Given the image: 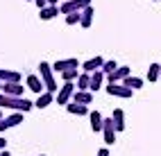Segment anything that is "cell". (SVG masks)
<instances>
[{
	"mask_svg": "<svg viewBox=\"0 0 161 156\" xmlns=\"http://www.w3.org/2000/svg\"><path fill=\"white\" fill-rule=\"evenodd\" d=\"M77 77H80V70L77 68H68V70L61 72V79L64 81H77Z\"/></svg>",
	"mask_w": 161,
	"mask_h": 156,
	"instance_id": "obj_25",
	"label": "cell"
},
{
	"mask_svg": "<svg viewBox=\"0 0 161 156\" xmlns=\"http://www.w3.org/2000/svg\"><path fill=\"white\" fill-rule=\"evenodd\" d=\"M3 93H7V95H14V97H23V86H20V81H5Z\"/></svg>",
	"mask_w": 161,
	"mask_h": 156,
	"instance_id": "obj_10",
	"label": "cell"
},
{
	"mask_svg": "<svg viewBox=\"0 0 161 156\" xmlns=\"http://www.w3.org/2000/svg\"><path fill=\"white\" fill-rule=\"evenodd\" d=\"M57 14H61L57 5H48V7H43V9H39V18H41V20H50V18H55Z\"/></svg>",
	"mask_w": 161,
	"mask_h": 156,
	"instance_id": "obj_15",
	"label": "cell"
},
{
	"mask_svg": "<svg viewBox=\"0 0 161 156\" xmlns=\"http://www.w3.org/2000/svg\"><path fill=\"white\" fill-rule=\"evenodd\" d=\"M89 120H91V129L98 133V131H102V124H104V118H102V113L100 111H91L89 113Z\"/></svg>",
	"mask_w": 161,
	"mask_h": 156,
	"instance_id": "obj_13",
	"label": "cell"
},
{
	"mask_svg": "<svg viewBox=\"0 0 161 156\" xmlns=\"http://www.w3.org/2000/svg\"><path fill=\"white\" fill-rule=\"evenodd\" d=\"M0 120H3V111H0Z\"/></svg>",
	"mask_w": 161,
	"mask_h": 156,
	"instance_id": "obj_34",
	"label": "cell"
},
{
	"mask_svg": "<svg viewBox=\"0 0 161 156\" xmlns=\"http://www.w3.org/2000/svg\"><path fill=\"white\" fill-rule=\"evenodd\" d=\"M5 147H7V140H5L3 136H0V149H5Z\"/></svg>",
	"mask_w": 161,
	"mask_h": 156,
	"instance_id": "obj_30",
	"label": "cell"
},
{
	"mask_svg": "<svg viewBox=\"0 0 161 156\" xmlns=\"http://www.w3.org/2000/svg\"><path fill=\"white\" fill-rule=\"evenodd\" d=\"M9 127H7V122H5V118L3 120H0V133H3V131H7Z\"/></svg>",
	"mask_w": 161,
	"mask_h": 156,
	"instance_id": "obj_28",
	"label": "cell"
},
{
	"mask_svg": "<svg viewBox=\"0 0 161 156\" xmlns=\"http://www.w3.org/2000/svg\"><path fill=\"white\" fill-rule=\"evenodd\" d=\"M30 3H34V0H30Z\"/></svg>",
	"mask_w": 161,
	"mask_h": 156,
	"instance_id": "obj_35",
	"label": "cell"
},
{
	"mask_svg": "<svg viewBox=\"0 0 161 156\" xmlns=\"http://www.w3.org/2000/svg\"><path fill=\"white\" fill-rule=\"evenodd\" d=\"M82 20V12H70L66 14V25H77Z\"/></svg>",
	"mask_w": 161,
	"mask_h": 156,
	"instance_id": "obj_26",
	"label": "cell"
},
{
	"mask_svg": "<svg viewBox=\"0 0 161 156\" xmlns=\"http://www.w3.org/2000/svg\"><path fill=\"white\" fill-rule=\"evenodd\" d=\"M75 86H77V91H91V72H80Z\"/></svg>",
	"mask_w": 161,
	"mask_h": 156,
	"instance_id": "obj_16",
	"label": "cell"
},
{
	"mask_svg": "<svg viewBox=\"0 0 161 156\" xmlns=\"http://www.w3.org/2000/svg\"><path fill=\"white\" fill-rule=\"evenodd\" d=\"M75 91H77V86H75L73 81H64V86H59L57 95H55V102H57V104H64V107H66V104L73 100Z\"/></svg>",
	"mask_w": 161,
	"mask_h": 156,
	"instance_id": "obj_3",
	"label": "cell"
},
{
	"mask_svg": "<svg viewBox=\"0 0 161 156\" xmlns=\"http://www.w3.org/2000/svg\"><path fill=\"white\" fill-rule=\"evenodd\" d=\"M59 3V0H48V5H57Z\"/></svg>",
	"mask_w": 161,
	"mask_h": 156,
	"instance_id": "obj_32",
	"label": "cell"
},
{
	"mask_svg": "<svg viewBox=\"0 0 161 156\" xmlns=\"http://www.w3.org/2000/svg\"><path fill=\"white\" fill-rule=\"evenodd\" d=\"M68 68H80V61L70 57V59H59L52 64V70H57V72H64V70H68Z\"/></svg>",
	"mask_w": 161,
	"mask_h": 156,
	"instance_id": "obj_8",
	"label": "cell"
},
{
	"mask_svg": "<svg viewBox=\"0 0 161 156\" xmlns=\"http://www.w3.org/2000/svg\"><path fill=\"white\" fill-rule=\"evenodd\" d=\"M123 84H125V86H130L132 91H136V88H143V79L130 75V77H125V79H123Z\"/></svg>",
	"mask_w": 161,
	"mask_h": 156,
	"instance_id": "obj_24",
	"label": "cell"
},
{
	"mask_svg": "<svg viewBox=\"0 0 161 156\" xmlns=\"http://www.w3.org/2000/svg\"><path fill=\"white\" fill-rule=\"evenodd\" d=\"M0 79H3V81H20V72H18V70H7V68H3V70H0Z\"/></svg>",
	"mask_w": 161,
	"mask_h": 156,
	"instance_id": "obj_21",
	"label": "cell"
},
{
	"mask_svg": "<svg viewBox=\"0 0 161 156\" xmlns=\"http://www.w3.org/2000/svg\"><path fill=\"white\" fill-rule=\"evenodd\" d=\"M111 118H114V124H116V131H125V111L123 109H114Z\"/></svg>",
	"mask_w": 161,
	"mask_h": 156,
	"instance_id": "obj_17",
	"label": "cell"
},
{
	"mask_svg": "<svg viewBox=\"0 0 161 156\" xmlns=\"http://www.w3.org/2000/svg\"><path fill=\"white\" fill-rule=\"evenodd\" d=\"M91 0H66V3L59 5V12L61 14H70V12H82L84 7H89Z\"/></svg>",
	"mask_w": 161,
	"mask_h": 156,
	"instance_id": "obj_5",
	"label": "cell"
},
{
	"mask_svg": "<svg viewBox=\"0 0 161 156\" xmlns=\"http://www.w3.org/2000/svg\"><path fill=\"white\" fill-rule=\"evenodd\" d=\"M41 156H43V154H41Z\"/></svg>",
	"mask_w": 161,
	"mask_h": 156,
	"instance_id": "obj_36",
	"label": "cell"
},
{
	"mask_svg": "<svg viewBox=\"0 0 161 156\" xmlns=\"http://www.w3.org/2000/svg\"><path fill=\"white\" fill-rule=\"evenodd\" d=\"M98 156H109V149H107V147H102V149H98Z\"/></svg>",
	"mask_w": 161,
	"mask_h": 156,
	"instance_id": "obj_29",
	"label": "cell"
},
{
	"mask_svg": "<svg viewBox=\"0 0 161 156\" xmlns=\"http://www.w3.org/2000/svg\"><path fill=\"white\" fill-rule=\"evenodd\" d=\"M104 88H107V93H109V95H114V97H123V100H130L132 93H134L130 86H125L123 81H118V84H107Z\"/></svg>",
	"mask_w": 161,
	"mask_h": 156,
	"instance_id": "obj_4",
	"label": "cell"
},
{
	"mask_svg": "<svg viewBox=\"0 0 161 156\" xmlns=\"http://www.w3.org/2000/svg\"><path fill=\"white\" fill-rule=\"evenodd\" d=\"M52 100H55V93H50V91H43V93H39V97L34 102V107L36 109H46L52 104Z\"/></svg>",
	"mask_w": 161,
	"mask_h": 156,
	"instance_id": "obj_12",
	"label": "cell"
},
{
	"mask_svg": "<svg viewBox=\"0 0 161 156\" xmlns=\"http://www.w3.org/2000/svg\"><path fill=\"white\" fill-rule=\"evenodd\" d=\"M102 84H104V72H102V70H95V72H91V91H98V88H102Z\"/></svg>",
	"mask_w": 161,
	"mask_h": 156,
	"instance_id": "obj_19",
	"label": "cell"
},
{
	"mask_svg": "<svg viewBox=\"0 0 161 156\" xmlns=\"http://www.w3.org/2000/svg\"><path fill=\"white\" fill-rule=\"evenodd\" d=\"M0 156H12V154H9L7 149H0Z\"/></svg>",
	"mask_w": 161,
	"mask_h": 156,
	"instance_id": "obj_31",
	"label": "cell"
},
{
	"mask_svg": "<svg viewBox=\"0 0 161 156\" xmlns=\"http://www.w3.org/2000/svg\"><path fill=\"white\" fill-rule=\"evenodd\" d=\"M93 14H95V12H93L91 5L84 7V9H82V20H80V25H82V27H91V23H93Z\"/></svg>",
	"mask_w": 161,
	"mask_h": 156,
	"instance_id": "obj_20",
	"label": "cell"
},
{
	"mask_svg": "<svg viewBox=\"0 0 161 156\" xmlns=\"http://www.w3.org/2000/svg\"><path fill=\"white\" fill-rule=\"evenodd\" d=\"M73 102H80V104H91V102H93V93H91V91H75Z\"/></svg>",
	"mask_w": 161,
	"mask_h": 156,
	"instance_id": "obj_18",
	"label": "cell"
},
{
	"mask_svg": "<svg viewBox=\"0 0 161 156\" xmlns=\"http://www.w3.org/2000/svg\"><path fill=\"white\" fill-rule=\"evenodd\" d=\"M27 88L32 93H43L46 91V84H43V79H41V75H27Z\"/></svg>",
	"mask_w": 161,
	"mask_h": 156,
	"instance_id": "obj_9",
	"label": "cell"
},
{
	"mask_svg": "<svg viewBox=\"0 0 161 156\" xmlns=\"http://www.w3.org/2000/svg\"><path fill=\"white\" fill-rule=\"evenodd\" d=\"M118 68V64H116V61H104V64H102V72H104V75H111V72Z\"/></svg>",
	"mask_w": 161,
	"mask_h": 156,
	"instance_id": "obj_27",
	"label": "cell"
},
{
	"mask_svg": "<svg viewBox=\"0 0 161 156\" xmlns=\"http://www.w3.org/2000/svg\"><path fill=\"white\" fill-rule=\"evenodd\" d=\"M116 124H114V118H104V124H102V136H104V143L107 145H114L116 143Z\"/></svg>",
	"mask_w": 161,
	"mask_h": 156,
	"instance_id": "obj_6",
	"label": "cell"
},
{
	"mask_svg": "<svg viewBox=\"0 0 161 156\" xmlns=\"http://www.w3.org/2000/svg\"><path fill=\"white\" fill-rule=\"evenodd\" d=\"M66 111L73 113V116H86L89 107H86V104H80V102H68L66 104Z\"/></svg>",
	"mask_w": 161,
	"mask_h": 156,
	"instance_id": "obj_14",
	"label": "cell"
},
{
	"mask_svg": "<svg viewBox=\"0 0 161 156\" xmlns=\"http://www.w3.org/2000/svg\"><path fill=\"white\" fill-rule=\"evenodd\" d=\"M130 72H132L130 66H118L111 75H107V81H109V84H118V81H123L125 77H130Z\"/></svg>",
	"mask_w": 161,
	"mask_h": 156,
	"instance_id": "obj_7",
	"label": "cell"
},
{
	"mask_svg": "<svg viewBox=\"0 0 161 156\" xmlns=\"http://www.w3.org/2000/svg\"><path fill=\"white\" fill-rule=\"evenodd\" d=\"M161 79V64H150L147 68V81H159Z\"/></svg>",
	"mask_w": 161,
	"mask_h": 156,
	"instance_id": "obj_22",
	"label": "cell"
},
{
	"mask_svg": "<svg viewBox=\"0 0 161 156\" xmlns=\"http://www.w3.org/2000/svg\"><path fill=\"white\" fill-rule=\"evenodd\" d=\"M3 86H5V81H3V79H0V93H3Z\"/></svg>",
	"mask_w": 161,
	"mask_h": 156,
	"instance_id": "obj_33",
	"label": "cell"
},
{
	"mask_svg": "<svg viewBox=\"0 0 161 156\" xmlns=\"http://www.w3.org/2000/svg\"><path fill=\"white\" fill-rule=\"evenodd\" d=\"M102 64H104L102 57H93V59H86V61L82 64V70H84V72H95V70L102 68Z\"/></svg>",
	"mask_w": 161,
	"mask_h": 156,
	"instance_id": "obj_11",
	"label": "cell"
},
{
	"mask_svg": "<svg viewBox=\"0 0 161 156\" xmlns=\"http://www.w3.org/2000/svg\"><path fill=\"white\" fill-rule=\"evenodd\" d=\"M5 122H7V127L12 129V127H18L20 122H23V111H16V113H12L9 118H5Z\"/></svg>",
	"mask_w": 161,
	"mask_h": 156,
	"instance_id": "obj_23",
	"label": "cell"
},
{
	"mask_svg": "<svg viewBox=\"0 0 161 156\" xmlns=\"http://www.w3.org/2000/svg\"><path fill=\"white\" fill-rule=\"evenodd\" d=\"M39 75H41V79H43V84H46V91H50V93L57 95L59 86H57V79H55V70H52V66L48 64V61H41L39 64Z\"/></svg>",
	"mask_w": 161,
	"mask_h": 156,
	"instance_id": "obj_2",
	"label": "cell"
},
{
	"mask_svg": "<svg viewBox=\"0 0 161 156\" xmlns=\"http://www.w3.org/2000/svg\"><path fill=\"white\" fill-rule=\"evenodd\" d=\"M3 107L27 113L30 109H34V102H30L25 97H14V95H7V93H0V109H3Z\"/></svg>",
	"mask_w": 161,
	"mask_h": 156,
	"instance_id": "obj_1",
	"label": "cell"
}]
</instances>
